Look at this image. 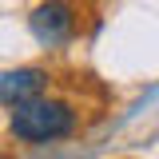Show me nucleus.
<instances>
[{
	"mask_svg": "<svg viewBox=\"0 0 159 159\" xmlns=\"http://www.w3.org/2000/svg\"><path fill=\"white\" fill-rule=\"evenodd\" d=\"M28 28H32V36L44 48H56V44H64V40L76 32V8L68 0H44V4L32 8Z\"/></svg>",
	"mask_w": 159,
	"mask_h": 159,
	"instance_id": "f03ea898",
	"label": "nucleus"
},
{
	"mask_svg": "<svg viewBox=\"0 0 159 159\" xmlns=\"http://www.w3.org/2000/svg\"><path fill=\"white\" fill-rule=\"evenodd\" d=\"M76 107L68 99H56V96H40L32 103H20L8 111V131L12 139L20 143H56V139H68L76 131Z\"/></svg>",
	"mask_w": 159,
	"mask_h": 159,
	"instance_id": "f257e3e1",
	"label": "nucleus"
},
{
	"mask_svg": "<svg viewBox=\"0 0 159 159\" xmlns=\"http://www.w3.org/2000/svg\"><path fill=\"white\" fill-rule=\"evenodd\" d=\"M40 96H48V72L44 68H8L0 76V103H4V111H12L20 103H32Z\"/></svg>",
	"mask_w": 159,
	"mask_h": 159,
	"instance_id": "7ed1b4c3",
	"label": "nucleus"
}]
</instances>
